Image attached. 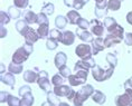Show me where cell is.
<instances>
[{"instance_id":"40","label":"cell","mask_w":132,"mask_h":106,"mask_svg":"<svg viewBox=\"0 0 132 106\" xmlns=\"http://www.w3.org/2000/svg\"><path fill=\"white\" fill-rule=\"evenodd\" d=\"M29 5V0H14V6L18 9H25Z\"/></svg>"},{"instance_id":"47","label":"cell","mask_w":132,"mask_h":106,"mask_svg":"<svg viewBox=\"0 0 132 106\" xmlns=\"http://www.w3.org/2000/svg\"><path fill=\"white\" fill-rule=\"evenodd\" d=\"M123 40L128 46H132V32H127V34L124 35Z\"/></svg>"},{"instance_id":"55","label":"cell","mask_w":132,"mask_h":106,"mask_svg":"<svg viewBox=\"0 0 132 106\" xmlns=\"http://www.w3.org/2000/svg\"><path fill=\"white\" fill-rule=\"evenodd\" d=\"M40 106H52V105L49 104V103H48L47 101H46V102H44V103H43V104H42Z\"/></svg>"},{"instance_id":"30","label":"cell","mask_w":132,"mask_h":106,"mask_svg":"<svg viewBox=\"0 0 132 106\" xmlns=\"http://www.w3.org/2000/svg\"><path fill=\"white\" fill-rule=\"evenodd\" d=\"M103 24L105 26V28H106V30L110 31L112 28H114L115 26L118 25V22H117V20H115L113 17H105Z\"/></svg>"},{"instance_id":"41","label":"cell","mask_w":132,"mask_h":106,"mask_svg":"<svg viewBox=\"0 0 132 106\" xmlns=\"http://www.w3.org/2000/svg\"><path fill=\"white\" fill-rule=\"evenodd\" d=\"M57 47H58V41L53 40L51 38L46 39V48H47L48 50H55Z\"/></svg>"},{"instance_id":"53","label":"cell","mask_w":132,"mask_h":106,"mask_svg":"<svg viewBox=\"0 0 132 106\" xmlns=\"http://www.w3.org/2000/svg\"><path fill=\"white\" fill-rule=\"evenodd\" d=\"M5 36H7V29L5 28V26H1V34H0V37L5 38Z\"/></svg>"},{"instance_id":"39","label":"cell","mask_w":132,"mask_h":106,"mask_svg":"<svg viewBox=\"0 0 132 106\" xmlns=\"http://www.w3.org/2000/svg\"><path fill=\"white\" fill-rule=\"evenodd\" d=\"M10 19H11V17L9 16L8 12H5V11L0 12V22H1V26H5V25L9 24Z\"/></svg>"},{"instance_id":"22","label":"cell","mask_w":132,"mask_h":106,"mask_svg":"<svg viewBox=\"0 0 132 106\" xmlns=\"http://www.w3.org/2000/svg\"><path fill=\"white\" fill-rule=\"evenodd\" d=\"M91 98L94 103H96L98 105H103L104 103L106 102V96H105L104 93H102L101 91H95Z\"/></svg>"},{"instance_id":"32","label":"cell","mask_w":132,"mask_h":106,"mask_svg":"<svg viewBox=\"0 0 132 106\" xmlns=\"http://www.w3.org/2000/svg\"><path fill=\"white\" fill-rule=\"evenodd\" d=\"M62 36H63V32H61L58 29H51L48 38H51V39H53V40H56V41L61 42Z\"/></svg>"},{"instance_id":"6","label":"cell","mask_w":132,"mask_h":106,"mask_svg":"<svg viewBox=\"0 0 132 106\" xmlns=\"http://www.w3.org/2000/svg\"><path fill=\"white\" fill-rule=\"evenodd\" d=\"M37 84L39 86V88L42 89V91H44L46 93L51 92V82H49L48 79V74L47 72L45 70H39L38 72V78H37Z\"/></svg>"},{"instance_id":"14","label":"cell","mask_w":132,"mask_h":106,"mask_svg":"<svg viewBox=\"0 0 132 106\" xmlns=\"http://www.w3.org/2000/svg\"><path fill=\"white\" fill-rule=\"evenodd\" d=\"M66 61H67V56H66L65 52L59 51V52H57V54L55 55L54 64H55V66H56V68L57 69H59L64 65H66Z\"/></svg>"},{"instance_id":"1","label":"cell","mask_w":132,"mask_h":106,"mask_svg":"<svg viewBox=\"0 0 132 106\" xmlns=\"http://www.w3.org/2000/svg\"><path fill=\"white\" fill-rule=\"evenodd\" d=\"M94 88L93 86L90 84H85L82 86V88L78 92H76V95L73 99V104L74 106H83L84 102L92 97V95L94 94Z\"/></svg>"},{"instance_id":"34","label":"cell","mask_w":132,"mask_h":106,"mask_svg":"<svg viewBox=\"0 0 132 106\" xmlns=\"http://www.w3.org/2000/svg\"><path fill=\"white\" fill-rule=\"evenodd\" d=\"M8 14L11 17V19H18L21 15L20 10H19L17 7H15V6H10V7L8 8Z\"/></svg>"},{"instance_id":"36","label":"cell","mask_w":132,"mask_h":106,"mask_svg":"<svg viewBox=\"0 0 132 106\" xmlns=\"http://www.w3.org/2000/svg\"><path fill=\"white\" fill-rule=\"evenodd\" d=\"M76 26H77V28H80V29H83V30H87V28L90 27V21L86 20V19L83 18V17H81L80 19H78Z\"/></svg>"},{"instance_id":"43","label":"cell","mask_w":132,"mask_h":106,"mask_svg":"<svg viewBox=\"0 0 132 106\" xmlns=\"http://www.w3.org/2000/svg\"><path fill=\"white\" fill-rule=\"evenodd\" d=\"M38 15V20H37V24L38 25H44V24H49V20H48V16L44 14V12H39Z\"/></svg>"},{"instance_id":"50","label":"cell","mask_w":132,"mask_h":106,"mask_svg":"<svg viewBox=\"0 0 132 106\" xmlns=\"http://www.w3.org/2000/svg\"><path fill=\"white\" fill-rule=\"evenodd\" d=\"M124 88H131L132 89V77L127 79L124 83Z\"/></svg>"},{"instance_id":"12","label":"cell","mask_w":132,"mask_h":106,"mask_svg":"<svg viewBox=\"0 0 132 106\" xmlns=\"http://www.w3.org/2000/svg\"><path fill=\"white\" fill-rule=\"evenodd\" d=\"M75 36H76V35H74V32L71 31V30H65V31H63V36H62L61 42H62L63 45H65V46H71V45H73L74 41H75Z\"/></svg>"},{"instance_id":"19","label":"cell","mask_w":132,"mask_h":106,"mask_svg":"<svg viewBox=\"0 0 132 106\" xmlns=\"http://www.w3.org/2000/svg\"><path fill=\"white\" fill-rule=\"evenodd\" d=\"M39 39V36L37 34V30H34L31 27L29 29V31L27 32V35L25 36V42L27 44H30V45H34L36 41Z\"/></svg>"},{"instance_id":"57","label":"cell","mask_w":132,"mask_h":106,"mask_svg":"<svg viewBox=\"0 0 132 106\" xmlns=\"http://www.w3.org/2000/svg\"><path fill=\"white\" fill-rule=\"evenodd\" d=\"M130 106H132V104H131V105H130Z\"/></svg>"},{"instance_id":"5","label":"cell","mask_w":132,"mask_h":106,"mask_svg":"<svg viewBox=\"0 0 132 106\" xmlns=\"http://www.w3.org/2000/svg\"><path fill=\"white\" fill-rule=\"evenodd\" d=\"M114 103L117 106H130L132 104V89L124 88V93L118 95L114 99Z\"/></svg>"},{"instance_id":"21","label":"cell","mask_w":132,"mask_h":106,"mask_svg":"<svg viewBox=\"0 0 132 106\" xmlns=\"http://www.w3.org/2000/svg\"><path fill=\"white\" fill-rule=\"evenodd\" d=\"M49 24H44V25H39V27L37 29V34L39 36V39H48L49 36Z\"/></svg>"},{"instance_id":"37","label":"cell","mask_w":132,"mask_h":106,"mask_svg":"<svg viewBox=\"0 0 132 106\" xmlns=\"http://www.w3.org/2000/svg\"><path fill=\"white\" fill-rule=\"evenodd\" d=\"M81 60L83 61L84 64L86 65V67L90 68V69H93L95 66H96V64H95V60H94V58H93V56H90V57H86V58H84V59H81Z\"/></svg>"},{"instance_id":"31","label":"cell","mask_w":132,"mask_h":106,"mask_svg":"<svg viewBox=\"0 0 132 106\" xmlns=\"http://www.w3.org/2000/svg\"><path fill=\"white\" fill-rule=\"evenodd\" d=\"M66 81V78H64L63 76L59 74H55L54 76L52 77V85H54V87L56 86H61V85H64V82Z\"/></svg>"},{"instance_id":"24","label":"cell","mask_w":132,"mask_h":106,"mask_svg":"<svg viewBox=\"0 0 132 106\" xmlns=\"http://www.w3.org/2000/svg\"><path fill=\"white\" fill-rule=\"evenodd\" d=\"M109 34H111V35H114V36H117L118 38H120V39H124V28L122 27L121 25H117L114 28H112L110 31H108Z\"/></svg>"},{"instance_id":"18","label":"cell","mask_w":132,"mask_h":106,"mask_svg":"<svg viewBox=\"0 0 132 106\" xmlns=\"http://www.w3.org/2000/svg\"><path fill=\"white\" fill-rule=\"evenodd\" d=\"M16 29H17V31L20 34L21 36H25L27 35V32L29 31V29H30V27H29V25L26 22V20H18L17 24H16Z\"/></svg>"},{"instance_id":"26","label":"cell","mask_w":132,"mask_h":106,"mask_svg":"<svg viewBox=\"0 0 132 106\" xmlns=\"http://www.w3.org/2000/svg\"><path fill=\"white\" fill-rule=\"evenodd\" d=\"M46 98H47V102L52 106H58L59 103H61V101H59V97L53 91L47 93V96H46Z\"/></svg>"},{"instance_id":"35","label":"cell","mask_w":132,"mask_h":106,"mask_svg":"<svg viewBox=\"0 0 132 106\" xmlns=\"http://www.w3.org/2000/svg\"><path fill=\"white\" fill-rule=\"evenodd\" d=\"M55 11V7L54 5L52 4V2H47V4H45L44 6H43L42 8V12H44V14H46L47 16L49 15H53Z\"/></svg>"},{"instance_id":"10","label":"cell","mask_w":132,"mask_h":106,"mask_svg":"<svg viewBox=\"0 0 132 106\" xmlns=\"http://www.w3.org/2000/svg\"><path fill=\"white\" fill-rule=\"evenodd\" d=\"M92 46V54L93 55H97L98 52H101L102 50H104L105 46H104V39L102 37H97L93 39V41L91 42Z\"/></svg>"},{"instance_id":"25","label":"cell","mask_w":132,"mask_h":106,"mask_svg":"<svg viewBox=\"0 0 132 106\" xmlns=\"http://www.w3.org/2000/svg\"><path fill=\"white\" fill-rule=\"evenodd\" d=\"M22 69H24V67H22L21 64H16V63L11 61L10 64L8 65V70H9V73H11V74H14V75L21 74Z\"/></svg>"},{"instance_id":"48","label":"cell","mask_w":132,"mask_h":106,"mask_svg":"<svg viewBox=\"0 0 132 106\" xmlns=\"http://www.w3.org/2000/svg\"><path fill=\"white\" fill-rule=\"evenodd\" d=\"M1 98H0V102L1 103H5V102H8L9 97H10V94L8 92H1Z\"/></svg>"},{"instance_id":"29","label":"cell","mask_w":132,"mask_h":106,"mask_svg":"<svg viewBox=\"0 0 132 106\" xmlns=\"http://www.w3.org/2000/svg\"><path fill=\"white\" fill-rule=\"evenodd\" d=\"M122 0H109L108 1V8L111 11H118L121 8Z\"/></svg>"},{"instance_id":"38","label":"cell","mask_w":132,"mask_h":106,"mask_svg":"<svg viewBox=\"0 0 132 106\" xmlns=\"http://www.w3.org/2000/svg\"><path fill=\"white\" fill-rule=\"evenodd\" d=\"M7 104L8 106H21V99H19L18 97H16L14 95H10Z\"/></svg>"},{"instance_id":"4","label":"cell","mask_w":132,"mask_h":106,"mask_svg":"<svg viewBox=\"0 0 132 106\" xmlns=\"http://www.w3.org/2000/svg\"><path fill=\"white\" fill-rule=\"evenodd\" d=\"M87 75H88V72L86 70H78V72H75L74 75H71L67 78V81L70 83V85L73 86V87L80 86V85H85L86 84Z\"/></svg>"},{"instance_id":"16","label":"cell","mask_w":132,"mask_h":106,"mask_svg":"<svg viewBox=\"0 0 132 106\" xmlns=\"http://www.w3.org/2000/svg\"><path fill=\"white\" fill-rule=\"evenodd\" d=\"M1 82L4 84L10 86V87H15L16 84V78L15 75L11 74V73H1Z\"/></svg>"},{"instance_id":"8","label":"cell","mask_w":132,"mask_h":106,"mask_svg":"<svg viewBox=\"0 0 132 106\" xmlns=\"http://www.w3.org/2000/svg\"><path fill=\"white\" fill-rule=\"evenodd\" d=\"M75 54L78 58L84 59L86 57H90L93 54H92V46L88 44H80L77 45V47L75 48Z\"/></svg>"},{"instance_id":"46","label":"cell","mask_w":132,"mask_h":106,"mask_svg":"<svg viewBox=\"0 0 132 106\" xmlns=\"http://www.w3.org/2000/svg\"><path fill=\"white\" fill-rule=\"evenodd\" d=\"M28 93H31V88L29 87L28 85H24V86H21L20 88H19V91H18V94L20 97H22L24 95L26 94H28Z\"/></svg>"},{"instance_id":"52","label":"cell","mask_w":132,"mask_h":106,"mask_svg":"<svg viewBox=\"0 0 132 106\" xmlns=\"http://www.w3.org/2000/svg\"><path fill=\"white\" fill-rule=\"evenodd\" d=\"M74 1L75 0H64V4H65V6H67V7H73Z\"/></svg>"},{"instance_id":"56","label":"cell","mask_w":132,"mask_h":106,"mask_svg":"<svg viewBox=\"0 0 132 106\" xmlns=\"http://www.w3.org/2000/svg\"><path fill=\"white\" fill-rule=\"evenodd\" d=\"M106 0H95V2L96 4H103V2H105Z\"/></svg>"},{"instance_id":"58","label":"cell","mask_w":132,"mask_h":106,"mask_svg":"<svg viewBox=\"0 0 132 106\" xmlns=\"http://www.w3.org/2000/svg\"><path fill=\"white\" fill-rule=\"evenodd\" d=\"M122 1H124V0H122Z\"/></svg>"},{"instance_id":"3","label":"cell","mask_w":132,"mask_h":106,"mask_svg":"<svg viewBox=\"0 0 132 106\" xmlns=\"http://www.w3.org/2000/svg\"><path fill=\"white\" fill-rule=\"evenodd\" d=\"M53 92H54L58 97H66L68 101H73L75 95H76V92L67 85L56 86V87L53 88Z\"/></svg>"},{"instance_id":"20","label":"cell","mask_w":132,"mask_h":106,"mask_svg":"<svg viewBox=\"0 0 132 106\" xmlns=\"http://www.w3.org/2000/svg\"><path fill=\"white\" fill-rule=\"evenodd\" d=\"M24 20H26L28 25H32V24H37L38 20V15L35 14L31 10H26L24 12Z\"/></svg>"},{"instance_id":"9","label":"cell","mask_w":132,"mask_h":106,"mask_svg":"<svg viewBox=\"0 0 132 106\" xmlns=\"http://www.w3.org/2000/svg\"><path fill=\"white\" fill-rule=\"evenodd\" d=\"M91 32L96 37H102L104 34V24L101 22L98 19H92L90 21Z\"/></svg>"},{"instance_id":"42","label":"cell","mask_w":132,"mask_h":106,"mask_svg":"<svg viewBox=\"0 0 132 106\" xmlns=\"http://www.w3.org/2000/svg\"><path fill=\"white\" fill-rule=\"evenodd\" d=\"M58 73H59V74H61L64 78H68V77H70V76L72 75L71 69L68 68V66H66V65H64L63 67L59 68V69H58Z\"/></svg>"},{"instance_id":"33","label":"cell","mask_w":132,"mask_h":106,"mask_svg":"<svg viewBox=\"0 0 132 106\" xmlns=\"http://www.w3.org/2000/svg\"><path fill=\"white\" fill-rule=\"evenodd\" d=\"M106 61L109 66H111V67H117L118 65V57L117 55L113 54V52H109V54L106 55Z\"/></svg>"},{"instance_id":"15","label":"cell","mask_w":132,"mask_h":106,"mask_svg":"<svg viewBox=\"0 0 132 106\" xmlns=\"http://www.w3.org/2000/svg\"><path fill=\"white\" fill-rule=\"evenodd\" d=\"M121 40L122 39L118 38L117 36L109 34V35H106V37L104 38V46H105V48H111V47H113V46H117L118 44H120Z\"/></svg>"},{"instance_id":"17","label":"cell","mask_w":132,"mask_h":106,"mask_svg":"<svg viewBox=\"0 0 132 106\" xmlns=\"http://www.w3.org/2000/svg\"><path fill=\"white\" fill-rule=\"evenodd\" d=\"M37 78H38V73H36L35 70L28 69V70L24 72V81L32 84V83H37Z\"/></svg>"},{"instance_id":"45","label":"cell","mask_w":132,"mask_h":106,"mask_svg":"<svg viewBox=\"0 0 132 106\" xmlns=\"http://www.w3.org/2000/svg\"><path fill=\"white\" fill-rule=\"evenodd\" d=\"M74 70H75V72H78V70H86V72H90V68H87L86 65H85L82 60H78L76 64H75V66H74Z\"/></svg>"},{"instance_id":"44","label":"cell","mask_w":132,"mask_h":106,"mask_svg":"<svg viewBox=\"0 0 132 106\" xmlns=\"http://www.w3.org/2000/svg\"><path fill=\"white\" fill-rule=\"evenodd\" d=\"M88 1V0H75L74 1V5H73V8L74 10H81V9H83V7L85 6V4Z\"/></svg>"},{"instance_id":"54","label":"cell","mask_w":132,"mask_h":106,"mask_svg":"<svg viewBox=\"0 0 132 106\" xmlns=\"http://www.w3.org/2000/svg\"><path fill=\"white\" fill-rule=\"evenodd\" d=\"M58 106H71L70 104H68V103H65V102H61L59 103V105Z\"/></svg>"},{"instance_id":"51","label":"cell","mask_w":132,"mask_h":106,"mask_svg":"<svg viewBox=\"0 0 132 106\" xmlns=\"http://www.w3.org/2000/svg\"><path fill=\"white\" fill-rule=\"evenodd\" d=\"M127 21H128L129 25L132 26V11L128 12V15H127Z\"/></svg>"},{"instance_id":"27","label":"cell","mask_w":132,"mask_h":106,"mask_svg":"<svg viewBox=\"0 0 132 106\" xmlns=\"http://www.w3.org/2000/svg\"><path fill=\"white\" fill-rule=\"evenodd\" d=\"M67 18L64 17V16H57L55 18V26H56V29H64L67 25Z\"/></svg>"},{"instance_id":"11","label":"cell","mask_w":132,"mask_h":106,"mask_svg":"<svg viewBox=\"0 0 132 106\" xmlns=\"http://www.w3.org/2000/svg\"><path fill=\"white\" fill-rule=\"evenodd\" d=\"M108 11H109L108 1L103 2V4H96V5H95L94 12H95V17H96V18H104V17H106Z\"/></svg>"},{"instance_id":"23","label":"cell","mask_w":132,"mask_h":106,"mask_svg":"<svg viewBox=\"0 0 132 106\" xmlns=\"http://www.w3.org/2000/svg\"><path fill=\"white\" fill-rule=\"evenodd\" d=\"M66 18H67V20L71 25H77V21L81 18V15L78 14L77 10H70L66 14Z\"/></svg>"},{"instance_id":"49","label":"cell","mask_w":132,"mask_h":106,"mask_svg":"<svg viewBox=\"0 0 132 106\" xmlns=\"http://www.w3.org/2000/svg\"><path fill=\"white\" fill-rule=\"evenodd\" d=\"M24 47H25L26 50L29 52V54H31V52L34 51V45H30V44H27V42H25V44H24Z\"/></svg>"},{"instance_id":"28","label":"cell","mask_w":132,"mask_h":106,"mask_svg":"<svg viewBox=\"0 0 132 106\" xmlns=\"http://www.w3.org/2000/svg\"><path fill=\"white\" fill-rule=\"evenodd\" d=\"M34 102L35 98L31 93H28V94H26L21 97V106H32Z\"/></svg>"},{"instance_id":"13","label":"cell","mask_w":132,"mask_h":106,"mask_svg":"<svg viewBox=\"0 0 132 106\" xmlns=\"http://www.w3.org/2000/svg\"><path fill=\"white\" fill-rule=\"evenodd\" d=\"M76 36L84 42H92L93 41V34L87 30H83V29L77 28L76 29Z\"/></svg>"},{"instance_id":"2","label":"cell","mask_w":132,"mask_h":106,"mask_svg":"<svg viewBox=\"0 0 132 106\" xmlns=\"http://www.w3.org/2000/svg\"><path fill=\"white\" fill-rule=\"evenodd\" d=\"M91 73H92V76H93V78L95 81L100 83V82L108 81V79H110L112 77V75H113V73H114V67L109 66L108 69H103L101 66L96 65L91 70Z\"/></svg>"},{"instance_id":"7","label":"cell","mask_w":132,"mask_h":106,"mask_svg":"<svg viewBox=\"0 0 132 106\" xmlns=\"http://www.w3.org/2000/svg\"><path fill=\"white\" fill-rule=\"evenodd\" d=\"M29 55L30 54L26 50L24 46H21V47H19L17 50L12 54V61L16 63V64H21L22 65L28 59Z\"/></svg>"}]
</instances>
